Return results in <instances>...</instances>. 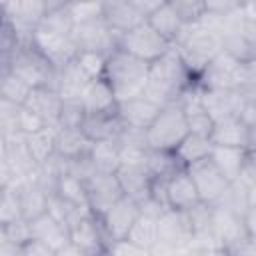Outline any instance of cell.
<instances>
[{
  "mask_svg": "<svg viewBox=\"0 0 256 256\" xmlns=\"http://www.w3.org/2000/svg\"><path fill=\"white\" fill-rule=\"evenodd\" d=\"M196 82L198 80L192 78V74L186 70L178 50L172 44V48L160 60L150 64L148 86L142 96H146L148 100H152L154 104L164 108L170 104H178L180 94Z\"/></svg>",
  "mask_w": 256,
  "mask_h": 256,
  "instance_id": "1",
  "label": "cell"
},
{
  "mask_svg": "<svg viewBox=\"0 0 256 256\" xmlns=\"http://www.w3.org/2000/svg\"><path fill=\"white\" fill-rule=\"evenodd\" d=\"M148 76H150V64L122 50H114L108 56L104 80L110 84L118 104L142 96L148 86Z\"/></svg>",
  "mask_w": 256,
  "mask_h": 256,
  "instance_id": "2",
  "label": "cell"
},
{
  "mask_svg": "<svg viewBox=\"0 0 256 256\" xmlns=\"http://www.w3.org/2000/svg\"><path fill=\"white\" fill-rule=\"evenodd\" d=\"M2 72L16 74L30 88H40V86L54 88L58 76V70L32 46V42L20 44L8 60H2Z\"/></svg>",
  "mask_w": 256,
  "mask_h": 256,
  "instance_id": "3",
  "label": "cell"
},
{
  "mask_svg": "<svg viewBox=\"0 0 256 256\" xmlns=\"http://www.w3.org/2000/svg\"><path fill=\"white\" fill-rule=\"evenodd\" d=\"M188 134L190 130L184 110L180 104H170L160 110L152 126L146 130V144L156 152H174Z\"/></svg>",
  "mask_w": 256,
  "mask_h": 256,
  "instance_id": "4",
  "label": "cell"
},
{
  "mask_svg": "<svg viewBox=\"0 0 256 256\" xmlns=\"http://www.w3.org/2000/svg\"><path fill=\"white\" fill-rule=\"evenodd\" d=\"M170 48H172V44L166 38H162L148 22H144V24L136 26L134 30L118 36V50L130 54V56H134L146 64H154Z\"/></svg>",
  "mask_w": 256,
  "mask_h": 256,
  "instance_id": "5",
  "label": "cell"
},
{
  "mask_svg": "<svg viewBox=\"0 0 256 256\" xmlns=\"http://www.w3.org/2000/svg\"><path fill=\"white\" fill-rule=\"evenodd\" d=\"M32 46L56 68L62 70L70 62H74L78 48L72 40V34H62L44 26H38L32 34Z\"/></svg>",
  "mask_w": 256,
  "mask_h": 256,
  "instance_id": "6",
  "label": "cell"
},
{
  "mask_svg": "<svg viewBox=\"0 0 256 256\" xmlns=\"http://www.w3.org/2000/svg\"><path fill=\"white\" fill-rule=\"evenodd\" d=\"M72 40L78 52H100L110 56L114 50H118V34L104 22V18L74 26Z\"/></svg>",
  "mask_w": 256,
  "mask_h": 256,
  "instance_id": "7",
  "label": "cell"
},
{
  "mask_svg": "<svg viewBox=\"0 0 256 256\" xmlns=\"http://www.w3.org/2000/svg\"><path fill=\"white\" fill-rule=\"evenodd\" d=\"M240 68L242 64L226 50H222L210 60L206 70L200 74L198 84L202 90H236Z\"/></svg>",
  "mask_w": 256,
  "mask_h": 256,
  "instance_id": "8",
  "label": "cell"
},
{
  "mask_svg": "<svg viewBox=\"0 0 256 256\" xmlns=\"http://www.w3.org/2000/svg\"><path fill=\"white\" fill-rule=\"evenodd\" d=\"M212 234L216 242L228 248L230 252L250 242V234L244 224V218L222 206H212Z\"/></svg>",
  "mask_w": 256,
  "mask_h": 256,
  "instance_id": "9",
  "label": "cell"
},
{
  "mask_svg": "<svg viewBox=\"0 0 256 256\" xmlns=\"http://www.w3.org/2000/svg\"><path fill=\"white\" fill-rule=\"evenodd\" d=\"M196 184V190H198V196H200V202L208 204V206H216L222 196L226 194V190L230 188V180H226L222 176V172L214 166V162L208 158V160H202L190 168H186Z\"/></svg>",
  "mask_w": 256,
  "mask_h": 256,
  "instance_id": "10",
  "label": "cell"
},
{
  "mask_svg": "<svg viewBox=\"0 0 256 256\" xmlns=\"http://www.w3.org/2000/svg\"><path fill=\"white\" fill-rule=\"evenodd\" d=\"M70 242L78 246L86 256H102L108 252V238L104 234L100 218L94 214H84L70 228Z\"/></svg>",
  "mask_w": 256,
  "mask_h": 256,
  "instance_id": "11",
  "label": "cell"
},
{
  "mask_svg": "<svg viewBox=\"0 0 256 256\" xmlns=\"http://www.w3.org/2000/svg\"><path fill=\"white\" fill-rule=\"evenodd\" d=\"M86 190H88V206L90 214L96 218H102L124 194L118 184L116 174H102L96 172L86 180Z\"/></svg>",
  "mask_w": 256,
  "mask_h": 256,
  "instance_id": "12",
  "label": "cell"
},
{
  "mask_svg": "<svg viewBox=\"0 0 256 256\" xmlns=\"http://www.w3.org/2000/svg\"><path fill=\"white\" fill-rule=\"evenodd\" d=\"M140 216V206L128 198V196H122L102 218V228H104V234L108 238V244L114 242V240H126L134 222L138 220Z\"/></svg>",
  "mask_w": 256,
  "mask_h": 256,
  "instance_id": "13",
  "label": "cell"
},
{
  "mask_svg": "<svg viewBox=\"0 0 256 256\" xmlns=\"http://www.w3.org/2000/svg\"><path fill=\"white\" fill-rule=\"evenodd\" d=\"M164 192H166V204H168L170 210L188 212L190 208L200 204V196H198L196 184H194V180H192V176H190V172L186 168L176 172L172 178L166 180Z\"/></svg>",
  "mask_w": 256,
  "mask_h": 256,
  "instance_id": "14",
  "label": "cell"
},
{
  "mask_svg": "<svg viewBox=\"0 0 256 256\" xmlns=\"http://www.w3.org/2000/svg\"><path fill=\"white\" fill-rule=\"evenodd\" d=\"M160 110L162 108L158 104H154L152 100H148L146 96H138V98L118 104V118L124 128L146 132L152 126V122L156 120V116L160 114Z\"/></svg>",
  "mask_w": 256,
  "mask_h": 256,
  "instance_id": "15",
  "label": "cell"
},
{
  "mask_svg": "<svg viewBox=\"0 0 256 256\" xmlns=\"http://www.w3.org/2000/svg\"><path fill=\"white\" fill-rule=\"evenodd\" d=\"M246 98L238 90H202V104L214 122L240 116Z\"/></svg>",
  "mask_w": 256,
  "mask_h": 256,
  "instance_id": "16",
  "label": "cell"
},
{
  "mask_svg": "<svg viewBox=\"0 0 256 256\" xmlns=\"http://www.w3.org/2000/svg\"><path fill=\"white\" fill-rule=\"evenodd\" d=\"M192 224L186 212L166 210L158 218V242L168 246H190L192 240Z\"/></svg>",
  "mask_w": 256,
  "mask_h": 256,
  "instance_id": "17",
  "label": "cell"
},
{
  "mask_svg": "<svg viewBox=\"0 0 256 256\" xmlns=\"http://www.w3.org/2000/svg\"><path fill=\"white\" fill-rule=\"evenodd\" d=\"M62 98L60 94L54 90V88H48V86H40V88H32L24 106L28 110H32L34 114H38L46 126H52V128H58L60 124V112H62Z\"/></svg>",
  "mask_w": 256,
  "mask_h": 256,
  "instance_id": "18",
  "label": "cell"
},
{
  "mask_svg": "<svg viewBox=\"0 0 256 256\" xmlns=\"http://www.w3.org/2000/svg\"><path fill=\"white\" fill-rule=\"evenodd\" d=\"M116 178L122 188V194L132 198L136 204H140L152 196V178H150L146 166L124 164L118 168Z\"/></svg>",
  "mask_w": 256,
  "mask_h": 256,
  "instance_id": "19",
  "label": "cell"
},
{
  "mask_svg": "<svg viewBox=\"0 0 256 256\" xmlns=\"http://www.w3.org/2000/svg\"><path fill=\"white\" fill-rule=\"evenodd\" d=\"M104 22L120 36L144 24L146 18L138 12L132 0H110L104 2Z\"/></svg>",
  "mask_w": 256,
  "mask_h": 256,
  "instance_id": "20",
  "label": "cell"
},
{
  "mask_svg": "<svg viewBox=\"0 0 256 256\" xmlns=\"http://www.w3.org/2000/svg\"><path fill=\"white\" fill-rule=\"evenodd\" d=\"M80 104L84 112H90V114H116L118 112V100L110 84L104 78L88 82V86L82 92Z\"/></svg>",
  "mask_w": 256,
  "mask_h": 256,
  "instance_id": "21",
  "label": "cell"
},
{
  "mask_svg": "<svg viewBox=\"0 0 256 256\" xmlns=\"http://www.w3.org/2000/svg\"><path fill=\"white\" fill-rule=\"evenodd\" d=\"M122 122L116 114H90L84 112L80 130L84 136L94 144V142H104V140H116L122 132Z\"/></svg>",
  "mask_w": 256,
  "mask_h": 256,
  "instance_id": "22",
  "label": "cell"
},
{
  "mask_svg": "<svg viewBox=\"0 0 256 256\" xmlns=\"http://www.w3.org/2000/svg\"><path fill=\"white\" fill-rule=\"evenodd\" d=\"M250 128L240 120V116L224 118L214 122L210 142L214 146H228V148H248Z\"/></svg>",
  "mask_w": 256,
  "mask_h": 256,
  "instance_id": "23",
  "label": "cell"
},
{
  "mask_svg": "<svg viewBox=\"0 0 256 256\" xmlns=\"http://www.w3.org/2000/svg\"><path fill=\"white\" fill-rule=\"evenodd\" d=\"M30 226H32V238L48 244L54 250H60L62 246H66L70 242V230H68V226H64L60 220H56L48 212H44L42 216H38L36 220H32Z\"/></svg>",
  "mask_w": 256,
  "mask_h": 256,
  "instance_id": "24",
  "label": "cell"
},
{
  "mask_svg": "<svg viewBox=\"0 0 256 256\" xmlns=\"http://www.w3.org/2000/svg\"><path fill=\"white\" fill-rule=\"evenodd\" d=\"M92 142L80 128H58L56 132V154L64 160H80L90 154Z\"/></svg>",
  "mask_w": 256,
  "mask_h": 256,
  "instance_id": "25",
  "label": "cell"
},
{
  "mask_svg": "<svg viewBox=\"0 0 256 256\" xmlns=\"http://www.w3.org/2000/svg\"><path fill=\"white\" fill-rule=\"evenodd\" d=\"M88 82L90 80L82 74V70L76 66V62H70L62 70H58L54 90L60 94L62 102H80L82 92L88 86Z\"/></svg>",
  "mask_w": 256,
  "mask_h": 256,
  "instance_id": "26",
  "label": "cell"
},
{
  "mask_svg": "<svg viewBox=\"0 0 256 256\" xmlns=\"http://www.w3.org/2000/svg\"><path fill=\"white\" fill-rule=\"evenodd\" d=\"M248 150L246 148H228V146H214L210 160L214 166L222 172V176L230 182H236L240 178V172L246 164Z\"/></svg>",
  "mask_w": 256,
  "mask_h": 256,
  "instance_id": "27",
  "label": "cell"
},
{
  "mask_svg": "<svg viewBox=\"0 0 256 256\" xmlns=\"http://www.w3.org/2000/svg\"><path fill=\"white\" fill-rule=\"evenodd\" d=\"M212 148H214V144L210 142V138L198 136V134H188L174 150V156L182 168H190L202 160H208L212 154Z\"/></svg>",
  "mask_w": 256,
  "mask_h": 256,
  "instance_id": "28",
  "label": "cell"
},
{
  "mask_svg": "<svg viewBox=\"0 0 256 256\" xmlns=\"http://www.w3.org/2000/svg\"><path fill=\"white\" fill-rule=\"evenodd\" d=\"M20 192V202H22V214L28 222L36 220L38 216H42L48 208V192L32 178L24 180L18 186Z\"/></svg>",
  "mask_w": 256,
  "mask_h": 256,
  "instance_id": "29",
  "label": "cell"
},
{
  "mask_svg": "<svg viewBox=\"0 0 256 256\" xmlns=\"http://www.w3.org/2000/svg\"><path fill=\"white\" fill-rule=\"evenodd\" d=\"M146 22L162 38H166L170 44H174L178 40V36L182 34V30H184V22L178 18V14H176V10L172 8L170 2H162Z\"/></svg>",
  "mask_w": 256,
  "mask_h": 256,
  "instance_id": "30",
  "label": "cell"
},
{
  "mask_svg": "<svg viewBox=\"0 0 256 256\" xmlns=\"http://www.w3.org/2000/svg\"><path fill=\"white\" fill-rule=\"evenodd\" d=\"M56 132H58V128L46 126L40 132L26 136V150L38 166L46 164L56 154Z\"/></svg>",
  "mask_w": 256,
  "mask_h": 256,
  "instance_id": "31",
  "label": "cell"
},
{
  "mask_svg": "<svg viewBox=\"0 0 256 256\" xmlns=\"http://www.w3.org/2000/svg\"><path fill=\"white\" fill-rule=\"evenodd\" d=\"M92 166L96 172L102 174H116L120 168V148L116 140H104V142H94L88 154Z\"/></svg>",
  "mask_w": 256,
  "mask_h": 256,
  "instance_id": "32",
  "label": "cell"
},
{
  "mask_svg": "<svg viewBox=\"0 0 256 256\" xmlns=\"http://www.w3.org/2000/svg\"><path fill=\"white\" fill-rule=\"evenodd\" d=\"M62 200H66L68 204L80 208V210H86L90 212V206H88V190H86V182L74 174H62L56 182V190H54Z\"/></svg>",
  "mask_w": 256,
  "mask_h": 256,
  "instance_id": "33",
  "label": "cell"
},
{
  "mask_svg": "<svg viewBox=\"0 0 256 256\" xmlns=\"http://www.w3.org/2000/svg\"><path fill=\"white\" fill-rule=\"evenodd\" d=\"M146 170H148L152 182H166L168 178H172L176 172H180L184 168L176 160L174 152H156V150H150L148 152V158H146Z\"/></svg>",
  "mask_w": 256,
  "mask_h": 256,
  "instance_id": "34",
  "label": "cell"
},
{
  "mask_svg": "<svg viewBox=\"0 0 256 256\" xmlns=\"http://www.w3.org/2000/svg\"><path fill=\"white\" fill-rule=\"evenodd\" d=\"M128 240L152 252V248L158 244V218L140 214L128 234Z\"/></svg>",
  "mask_w": 256,
  "mask_h": 256,
  "instance_id": "35",
  "label": "cell"
},
{
  "mask_svg": "<svg viewBox=\"0 0 256 256\" xmlns=\"http://www.w3.org/2000/svg\"><path fill=\"white\" fill-rule=\"evenodd\" d=\"M30 86L20 80L16 74L12 72H0V98L8 100L16 106H24L28 94H30Z\"/></svg>",
  "mask_w": 256,
  "mask_h": 256,
  "instance_id": "36",
  "label": "cell"
},
{
  "mask_svg": "<svg viewBox=\"0 0 256 256\" xmlns=\"http://www.w3.org/2000/svg\"><path fill=\"white\" fill-rule=\"evenodd\" d=\"M2 198H0V226L12 224L16 220H22V202H20V192L18 186H4L0 188Z\"/></svg>",
  "mask_w": 256,
  "mask_h": 256,
  "instance_id": "37",
  "label": "cell"
},
{
  "mask_svg": "<svg viewBox=\"0 0 256 256\" xmlns=\"http://www.w3.org/2000/svg\"><path fill=\"white\" fill-rule=\"evenodd\" d=\"M74 62L82 70V74L92 82V80L104 78L108 56L106 54H100V52H78L76 58H74Z\"/></svg>",
  "mask_w": 256,
  "mask_h": 256,
  "instance_id": "38",
  "label": "cell"
},
{
  "mask_svg": "<svg viewBox=\"0 0 256 256\" xmlns=\"http://www.w3.org/2000/svg\"><path fill=\"white\" fill-rule=\"evenodd\" d=\"M216 206H222L238 216H246L248 212V188L240 182H232L230 188L226 190V194L222 196V200L216 204Z\"/></svg>",
  "mask_w": 256,
  "mask_h": 256,
  "instance_id": "39",
  "label": "cell"
},
{
  "mask_svg": "<svg viewBox=\"0 0 256 256\" xmlns=\"http://www.w3.org/2000/svg\"><path fill=\"white\" fill-rule=\"evenodd\" d=\"M68 12L74 26L88 24L104 18V2H68Z\"/></svg>",
  "mask_w": 256,
  "mask_h": 256,
  "instance_id": "40",
  "label": "cell"
},
{
  "mask_svg": "<svg viewBox=\"0 0 256 256\" xmlns=\"http://www.w3.org/2000/svg\"><path fill=\"white\" fill-rule=\"evenodd\" d=\"M170 4L176 10L178 18L184 22V26L198 24L206 16V2H198V0H170Z\"/></svg>",
  "mask_w": 256,
  "mask_h": 256,
  "instance_id": "41",
  "label": "cell"
},
{
  "mask_svg": "<svg viewBox=\"0 0 256 256\" xmlns=\"http://www.w3.org/2000/svg\"><path fill=\"white\" fill-rule=\"evenodd\" d=\"M0 240H6L10 244H16V246H24L28 240H32V226L26 218L22 220H16L12 224H6V226H0Z\"/></svg>",
  "mask_w": 256,
  "mask_h": 256,
  "instance_id": "42",
  "label": "cell"
},
{
  "mask_svg": "<svg viewBox=\"0 0 256 256\" xmlns=\"http://www.w3.org/2000/svg\"><path fill=\"white\" fill-rule=\"evenodd\" d=\"M16 128H18L20 134L30 136V134L40 132L42 128H46V122L38 114H34L32 110H28L26 106H20L18 114H16Z\"/></svg>",
  "mask_w": 256,
  "mask_h": 256,
  "instance_id": "43",
  "label": "cell"
},
{
  "mask_svg": "<svg viewBox=\"0 0 256 256\" xmlns=\"http://www.w3.org/2000/svg\"><path fill=\"white\" fill-rule=\"evenodd\" d=\"M236 90L246 100H256V60L242 64L240 76H238V88Z\"/></svg>",
  "mask_w": 256,
  "mask_h": 256,
  "instance_id": "44",
  "label": "cell"
},
{
  "mask_svg": "<svg viewBox=\"0 0 256 256\" xmlns=\"http://www.w3.org/2000/svg\"><path fill=\"white\" fill-rule=\"evenodd\" d=\"M82 118H84V108L80 102H64L58 128H80Z\"/></svg>",
  "mask_w": 256,
  "mask_h": 256,
  "instance_id": "45",
  "label": "cell"
},
{
  "mask_svg": "<svg viewBox=\"0 0 256 256\" xmlns=\"http://www.w3.org/2000/svg\"><path fill=\"white\" fill-rule=\"evenodd\" d=\"M244 2H236V0H208L206 2V14L216 16L220 20H226L228 16L236 14L242 8Z\"/></svg>",
  "mask_w": 256,
  "mask_h": 256,
  "instance_id": "46",
  "label": "cell"
},
{
  "mask_svg": "<svg viewBox=\"0 0 256 256\" xmlns=\"http://www.w3.org/2000/svg\"><path fill=\"white\" fill-rule=\"evenodd\" d=\"M108 254L110 256H152L150 250L134 244L132 240H114L108 244Z\"/></svg>",
  "mask_w": 256,
  "mask_h": 256,
  "instance_id": "47",
  "label": "cell"
},
{
  "mask_svg": "<svg viewBox=\"0 0 256 256\" xmlns=\"http://www.w3.org/2000/svg\"><path fill=\"white\" fill-rule=\"evenodd\" d=\"M20 254H22V256H56V250L50 248L48 244H44V242L32 238V240H28V242L20 248Z\"/></svg>",
  "mask_w": 256,
  "mask_h": 256,
  "instance_id": "48",
  "label": "cell"
},
{
  "mask_svg": "<svg viewBox=\"0 0 256 256\" xmlns=\"http://www.w3.org/2000/svg\"><path fill=\"white\" fill-rule=\"evenodd\" d=\"M240 120L248 128H256V100H246L240 112Z\"/></svg>",
  "mask_w": 256,
  "mask_h": 256,
  "instance_id": "49",
  "label": "cell"
},
{
  "mask_svg": "<svg viewBox=\"0 0 256 256\" xmlns=\"http://www.w3.org/2000/svg\"><path fill=\"white\" fill-rule=\"evenodd\" d=\"M132 2H134V6L138 8V12H140L146 20H148V18L154 14V10L162 4L160 0H132Z\"/></svg>",
  "mask_w": 256,
  "mask_h": 256,
  "instance_id": "50",
  "label": "cell"
},
{
  "mask_svg": "<svg viewBox=\"0 0 256 256\" xmlns=\"http://www.w3.org/2000/svg\"><path fill=\"white\" fill-rule=\"evenodd\" d=\"M190 256H232V252L224 246H210L204 250H194Z\"/></svg>",
  "mask_w": 256,
  "mask_h": 256,
  "instance_id": "51",
  "label": "cell"
},
{
  "mask_svg": "<svg viewBox=\"0 0 256 256\" xmlns=\"http://www.w3.org/2000/svg\"><path fill=\"white\" fill-rule=\"evenodd\" d=\"M244 224H246V228H248V234L254 236V234H256V206H250V208H248V212H246V216H244Z\"/></svg>",
  "mask_w": 256,
  "mask_h": 256,
  "instance_id": "52",
  "label": "cell"
},
{
  "mask_svg": "<svg viewBox=\"0 0 256 256\" xmlns=\"http://www.w3.org/2000/svg\"><path fill=\"white\" fill-rule=\"evenodd\" d=\"M0 256H22L20 254V246L10 244L6 240H0Z\"/></svg>",
  "mask_w": 256,
  "mask_h": 256,
  "instance_id": "53",
  "label": "cell"
},
{
  "mask_svg": "<svg viewBox=\"0 0 256 256\" xmlns=\"http://www.w3.org/2000/svg\"><path fill=\"white\" fill-rule=\"evenodd\" d=\"M56 256H86L78 246H74L72 242H68L66 246H62L60 250H56Z\"/></svg>",
  "mask_w": 256,
  "mask_h": 256,
  "instance_id": "54",
  "label": "cell"
},
{
  "mask_svg": "<svg viewBox=\"0 0 256 256\" xmlns=\"http://www.w3.org/2000/svg\"><path fill=\"white\" fill-rule=\"evenodd\" d=\"M242 14L248 22H252L256 26V0L254 2H244L242 4Z\"/></svg>",
  "mask_w": 256,
  "mask_h": 256,
  "instance_id": "55",
  "label": "cell"
},
{
  "mask_svg": "<svg viewBox=\"0 0 256 256\" xmlns=\"http://www.w3.org/2000/svg\"><path fill=\"white\" fill-rule=\"evenodd\" d=\"M232 256H256V248L252 246V242H246L244 246H240L238 250H234Z\"/></svg>",
  "mask_w": 256,
  "mask_h": 256,
  "instance_id": "56",
  "label": "cell"
},
{
  "mask_svg": "<svg viewBox=\"0 0 256 256\" xmlns=\"http://www.w3.org/2000/svg\"><path fill=\"white\" fill-rule=\"evenodd\" d=\"M248 152H256V128H250V136H248Z\"/></svg>",
  "mask_w": 256,
  "mask_h": 256,
  "instance_id": "57",
  "label": "cell"
},
{
  "mask_svg": "<svg viewBox=\"0 0 256 256\" xmlns=\"http://www.w3.org/2000/svg\"><path fill=\"white\" fill-rule=\"evenodd\" d=\"M250 206H256V186L248 188V208Z\"/></svg>",
  "mask_w": 256,
  "mask_h": 256,
  "instance_id": "58",
  "label": "cell"
},
{
  "mask_svg": "<svg viewBox=\"0 0 256 256\" xmlns=\"http://www.w3.org/2000/svg\"><path fill=\"white\" fill-rule=\"evenodd\" d=\"M248 162L256 168V152H248Z\"/></svg>",
  "mask_w": 256,
  "mask_h": 256,
  "instance_id": "59",
  "label": "cell"
},
{
  "mask_svg": "<svg viewBox=\"0 0 256 256\" xmlns=\"http://www.w3.org/2000/svg\"><path fill=\"white\" fill-rule=\"evenodd\" d=\"M250 242H252V246L256 248V234H254V236H250Z\"/></svg>",
  "mask_w": 256,
  "mask_h": 256,
  "instance_id": "60",
  "label": "cell"
},
{
  "mask_svg": "<svg viewBox=\"0 0 256 256\" xmlns=\"http://www.w3.org/2000/svg\"><path fill=\"white\" fill-rule=\"evenodd\" d=\"M102 256H110V254H108V252H104V254H102Z\"/></svg>",
  "mask_w": 256,
  "mask_h": 256,
  "instance_id": "61",
  "label": "cell"
}]
</instances>
